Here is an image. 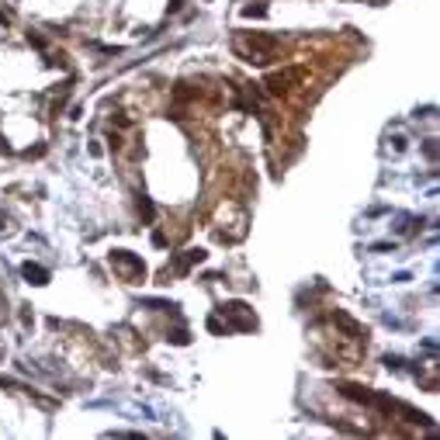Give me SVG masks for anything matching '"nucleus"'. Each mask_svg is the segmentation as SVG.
<instances>
[{
  "instance_id": "f257e3e1",
  "label": "nucleus",
  "mask_w": 440,
  "mask_h": 440,
  "mask_svg": "<svg viewBox=\"0 0 440 440\" xmlns=\"http://www.w3.org/2000/svg\"><path fill=\"white\" fill-rule=\"evenodd\" d=\"M277 38L274 35H264V31H246V35H236V42H232V49H236V56L239 59H246V63H253V66H267L274 56H277Z\"/></svg>"
},
{
  "instance_id": "0eeeda50",
  "label": "nucleus",
  "mask_w": 440,
  "mask_h": 440,
  "mask_svg": "<svg viewBox=\"0 0 440 440\" xmlns=\"http://www.w3.org/2000/svg\"><path fill=\"white\" fill-rule=\"evenodd\" d=\"M21 274L28 277L31 285H49V270H45L42 264H31V260H28V264L21 267Z\"/></svg>"
},
{
  "instance_id": "f8f14e48",
  "label": "nucleus",
  "mask_w": 440,
  "mask_h": 440,
  "mask_svg": "<svg viewBox=\"0 0 440 440\" xmlns=\"http://www.w3.org/2000/svg\"><path fill=\"white\" fill-rule=\"evenodd\" d=\"M385 364H388L392 371H402V364H406V361H402V357H392V353H388V357H385Z\"/></svg>"
},
{
  "instance_id": "9d476101",
  "label": "nucleus",
  "mask_w": 440,
  "mask_h": 440,
  "mask_svg": "<svg viewBox=\"0 0 440 440\" xmlns=\"http://www.w3.org/2000/svg\"><path fill=\"white\" fill-rule=\"evenodd\" d=\"M208 330H212L215 336H225V333H229V326H222V319H215V315L208 319Z\"/></svg>"
},
{
  "instance_id": "f03ea898",
  "label": "nucleus",
  "mask_w": 440,
  "mask_h": 440,
  "mask_svg": "<svg viewBox=\"0 0 440 440\" xmlns=\"http://www.w3.org/2000/svg\"><path fill=\"white\" fill-rule=\"evenodd\" d=\"M222 315L232 319V330H257V315L246 312V302H225Z\"/></svg>"
},
{
  "instance_id": "ddd939ff",
  "label": "nucleus",
  "mask_w": 440,
  "mask_h": 440,
  "mask_svg": "<svg viewBox=\"0 0 440 440\" xmlns=\"http://www.w3.org/2000/svg\"><path fill=\"white\" fill-rule=\"evenodd\" d=\"M28 42H31L35 49H45V38H42V35H31V31H28Z\"/></svg>"
},
{
  "instance_id": "2eb2a0df",
  "label": "nucleus",
  "mask_w": 440,
  "mask_h": 440,
  "mask_svg": "<svg viewBox=\"0 0 440 440\" xmlns=\"http://www.w3.org/2000/svg\"><path fill=\"white\" fill-rule=\"evenodd\" d=\"M0 24H11V11H4V7H0Z\"/></svg>"
},
{
  "instance_id": "423d86ee",
  "label": "nucleus",
  "mask_w": 440,
  "mask_h": 440,
  "mask_svg": "<svg viewBox=\"0 0 440 440\" xmlns=\"http://www.w3.org/2000/svg\"><path fill=\"white\" fill-rule=\"evenodd\" d=\"M205 257H208L205 250H187L184 257H174V270H177V274H187L191 264H205Z\"/></svg>"
},
{
  "instance_id": "1a4fd4ad",
  "label": "nucleus",
  "mask_w": 440,
  "mask_h": 440,
  "mask_svg": "<svg viewBox=\"0 0 440 440\" xmlns=\"http://www.w3.org/2000/svg\"><path fill=\"white\" fill-rule=\"evenodd\" d=\"M243 18H267V7L264 4H250V7H243Z\"/></svg>"
},
{
  "instance_id": "39448f33",
  "label": "nucleus",
  "mask_w": 440,
  "mask_h": 440,
  "mask_svg": "<svg viewBox=\"0 0 440 440\" xmlns=\"http://www.w3.org/2000/svg\"><path fill=\"white\" fill-rule=\"evenodd\" d=\"M330 319H333V323H336V326H340V330H343L350 340H364V343H368V330H364L361 323H353V319H350L347 312H340V308H336Z\"/></svg>"
},
{
  "instance_id": "dca6fc26",
  "label": "nucleus",
  "mask_w": 440,
  "mask_h": 440,
  "mask_svg": "<svg viewBox=\"0 0 440 440\" xmlns=\"http://www.w3.org/2000/svg\"><path fill=\"white\" fill-rule=\"evenodd\" d=\"M180 7H184V0H170V11H174V14H177Z\"/></svg>"
},
{
  "instance_id": "20e7f679",
  "label": "nucleus",
  "mask_w": 440,
  "mask_h": 440,
  "mask_svg": "<svg viewBox=\"0 0 440 440\" xmlns=\"http://www.w3.org/2000/svg\"><path fill=\"white\" fill-rule=\"evenodd\" d=\"M302 80V69H281V73H270L267 76V90L270 94H288L291 84H298Z\"/></svg>"
},
{
  "instance_id": "4468645a",
  "label": "nucleus",
  "mask_w": 440,
  "mask_h": 440,
  "mask_svg": "<svg viewBox=\"0 0 440 440\" xmlns=\"http://www.w3.org/2000/svg\"><path fill=\"white\" fill-rule=\"evenodd\" d=\"M423 153H426V159H437V142H433V139H430V142H426V146H423Z\"/></svg>"
},
{
  "instance_id": "7ed1b4c3",
  "label": "nucleus",
  "mask_w": 440,
  "mask_h": 440,
  "mask_svg": "<svg viewBox=\"0 0 440 440\" xmlns=\"http://www.w3.org/2000/svg\"><path fill=\"white\" fill-rule=\"evenodd\" d=\"M111 267L129 270V277H146V264H142L135 253H129V250H114V253H111Z\"/></svg>"
},
{
  "instance_id": "9b49d317",
  "label": "nucleus",
  "mask_w": 440,
  "mask_h": 440,
  "mask_svg": "<svg viewBox=\"0 0 440 440\" xmlns=\"http://www.w3.org/2000/svg\"><path fill=\"white\" fill-rule=\"evenodd\" d=\"M170 340H174L177 347H187V343H191V336H187V330H174V333H170Z\"/></svg>"
},
{
  "instance_id": "6e6552de",
  "label": "nucleus",
  "mask_w": 440,
  "mask_h": 440,
  "mask_svg": "<svg viewBox=\"0 0 440 440\" xmlns=\"http://www.w3.org/2000/svg\"><path fill=\"white\" fill-rule=\"evenodd\" d=\"M139 215H142L146 222H153V201H149L146 194H139Z\"/></svg>"
}]
</instances>
